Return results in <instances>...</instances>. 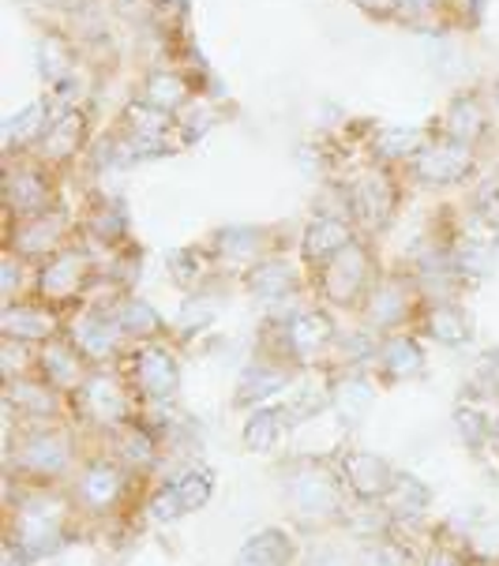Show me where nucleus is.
I'll use <instances>...</instances> for the list:
<instances>
[{
    "instance_id": "4",
    "label": "nucleus",
    "mask_w": 499,
    "mask_h": 566,
    "mask_svg": "<svg viewBox=\"0 0 499 566\" xmlns=\"http://www.w3.org/2000/svg\"><path fill=\"white\" fill-rule=\"evenodd\" d=\"M492 105L481 91H462L447 102L444 117L436 120L439 136L455 139V143H469V147H481L485 136L492 132Z\"/></svg>"
},
{
    "instance_id": "2",
    "label": "nucleus",
    "mask_w": 499,
    "mask_h": 566,
    "mask_svg": "<svg viewBox=\"0 0 499 566\" xmlns=\"http://www.w3.org/2000/svg\"><path fill=\"white\" fill-rule=\"evenodd\" d=\"M395 203H398L395 172L383 169V166L364 172V177H357L350 188H345V207H350V214L368 229H380L383 222H391Z\"/></svg>"
},
{
    "instance_id": "1",
    "label": "nucleus",
    "mask_w": 499,
    "mask_h": 566,
    "mask_svg": "<svg viewBox=\"0 0 499 566\" xmlns=\"http://www.w3.org/2000/svg\"><path fill=\"white\" fill-rule=\"evenodd\" d=\"M477 147L469 143H455V139H428V147L409 161L406 172L425 188H447V185H458V180L474 177L477 169Z\"/></svg>"
},
{
    "instance_id": "5",
    "label": "nucleus",
    "mask_w": 499,
    "mask_h": 566,
    "mask_svg": "<svg viewBox=\"0 0 499 566\" xmlns=\"http://www.w3.org/2000/svg\"><path fill=\"white\" fill-rule=\"evenodd\" d=\"M8 210H12V218L19 222H27V218H38L45 214V210H53V180L45 177L42 161H12L8 166Z\"/></svg>"
},
{
    "instance_id": "8",
    "label": "nucleus",
    "mask_w": 499,
    "mask_h": 566,
    "mask_svg": "<svg viewBox=\"0 0 499 566\" xmlns=\"http://www.w3.org/2000/svg\"><path fill=\"white\" fill-rule=\"evenodd\" d=\"M320 271H323V285H328V296H334V301H353L364 290V277L372 271V255L368 248L353 241L345 252L328 259Z\"/></svg>"
},
{
    "instance_id": "11",
    "label": "nucleus",
    "mask_w": 499,
    "mask_h": 566,
    "mask_svg": "<svg viewBox=\"0 0 499 566\" xmlns=\"http://www.w3.org/2000/svg\"><path fill=\"white\" fill-rule=\"evenodd\" d=\"M64 210L53 207L45 210V214L38 218H27L23 226H19V233L12 237V248L23 259H38V255H56L61 252V241H64Z\"/></svg>"
},
{
    "instance_id": "10",
    "label": "nucleus",
    "mask_w": 499,
    "mask_h": 566,
    "mask_svg": "<svg viewBox=\"0 0 499 566\" xmlns=\"http://www.w3.org/2000/svg\"><path fill=\"white\" fill-rule=\"evenodd\" d=\"M139 102L155 105L162 113H173V117H180V113L188 109V102L196 98V91H191V80L185 72L177 69H155L143 75L139 91H136Z\"/></svg>"
},
{
    "instance_id": "23",
    "label": "nucleus",
    "mask_w": 499,
    "mask_h": 566,
    "mask_svg": "<svg viewBox=\"0 0 499 566\" xmlns=\"http://www.w3.org/2000/svg\"><path fill=\"white\" fill-rule=\"evenodd\" d=\"M83 395H86V406L98 412L102 420H113L121 412V395L110 387V382H86Z\"/></svg>"
},
{
    "instance_id": "26",
    "label": "nucleus",
    "mask_w": 499,
    "mask_h": 566,
    "mask_svg": "<svg viewBox=\"0 0 499 566\" xmlns=\"http://www.w3.org/2000/svg\"><path fill=\"white\" fill-rule=\"evenodd\" d=\"M350 4L376 23H398V0H350Z\"/></svg>"
},
{
    "instance_id": "21",
    "label": "nucleus",
    "mask_w": 499,
    "mask_h": 566,
    "mask_svg": "<svg viewBox=\"0 0 499 566\" xmlns=\"http://www.w3.org/2000/svg\"><path fill=\"white\" fill-rule=\"evenodd\" d=\"M428 326H432V334H436V338H444V342H462L466 338V315L458 312V308L432 312Z\"/></svg>"
},
{
    "instance_id": "18",
    "label": "nucleus",
    "mask_w": 499,
    "mask_h": 566,
    "mask_svg": "<svg viewBox=\"0 0 499 566\" xmlns=\"http://www.w3.org/2000/svg\"><path fill=\"white\" fill-rule=\"evenodd\" d=\"M4 331L12 334V338H42V334H50V315L31 308V304H12V308L4 312Z\"/></svg>"
},
{
    "instance_id": "24",
    "label": "nucleus",
    "mask_w": 499,
    "mask_h": 566,
    "mask_svg": "<svg viewBox=\"0 0 499 566\" xmlns=\"http://www.w3.org/2000/svg\"><path fill=\"white\" fill-rule=\"evenodd\" d=\"M328 323L320 319V315H312V319H297L293 323V342H297V349H312V345H320V342H328Z\"/></svg>"
},
{
    "instance_id": "19",
    "label": "nucleus",
    "mask_w": 499,
    "mask_h": 566,
    "mask_svg": "<svg viewBox=\"0 0 499 566\" xmlns=\"http://www.w3.org/2000/svg\"><path fill=\"white\" fill-rule=\"evenodd\" d=\"M290 559V544L282 541V533H263L241 552V566H282Z\"/></svg>"
},
{
    "instance_id": "15",
    "label": "nucleus",
    "mask_w": 499,
    "mask_h": 566,
    "mask_svg": "<svg viewBox=\"0 0 499 566\" xmlns=\"http://www.w3.org/2000/svg\"><path fill=\"white\" fill-rule=\"evenodd\" d=\"M293 285H297V271L285 259H259L252 274H248V290L263 296V301H278V296L293 293Z\"/></svg>"
},
{
    "instance_id": "17",
    "label": "nucleus",
    "mask_w": 499,
    "mask_h": 566,
    "mask_svg": "<svg viewBox=\"0 0 499 566\" xmlns=\"http://www.w3.org/2000/svg\"><path fill=\"white\" fill-rule=\"evenodd\" d=\"M455 8L450 0H398V23L402 27H432V23H450Z\"/></svg>"
},
{
    "instance_id": "27",
    "label": "nucleus",
    "mask_w": 499,
    "mask_h": 566,
    "mask_svg": "<svg viewBox=\"0 0 499 566\" xmlns=\"http://www.w3.org/2000/svg\"><path fill=\"white\" fill-rule=\"evenodd\" d=\"M150 8H158V12H180V8L188 4V0H147Z\"/></svg>"
},
{
    "instance_id": "13",
    "label": "nucleus",
    "mask_w": 499,
    "mask_h": 566,
    "mask_svg": "<svg viewBox=\"0 0 499 566\" xmlns=\"http://www.w3.org/2000/svg\"><path fill=\"white\" fill-rule=\"evenodd\" d=\"M56 117V109H53V102L50 98H38L31 102L27 109H19L15 117H8L4 124V136H8V150H31L42 143V136L50 132V124Z\"/></svg>"
},
{
    "instance_id": "14",
    "label": "nucleus",
    "mask_w": 499,
    "mask_h": 566,
    "mask_svg": "<svg viewBox=\"0 0 499 566\" xmlns=\"http://www.w3.org/2000/svg\"><path fill=\"white\" fill-rule=\"evenodd\" d=\"M368 147H372V158H376L383 169H395V166H409V161L428 147V136L420 128H380Z\"/></svg>"
},
{
    "instance_id": "16",
    "label": "nucleus",
    "mask_w": 499,
    "mask_h": 566,
    "mask_svg": "<svg viewBox=\"0 0 499 566\" xmlns=\"http://www.w3.org/2000/svg\"><path fill=\"white\" fill-rule=\"evenodd\" d=\"M210 495V481L207 476H185V481H177L173 488H166V492L158 495V517H173L180 511H199V506L207 503Z\"/></svg>"
},
{
    "instance_id": "22",
    "label": "nucleus",
    "mask_w": 499,
    "mask_h": 566,
    "mask_svg": "<svg viewBox=\"0 0 499 566\" xmlns=\"http://www.w3.org/2000/svg\"><path fill=\"white\" fill-rule=\"evenodd\" d=\"M117 473H110V469H94V473H86V481H83V495L91 499L94 506H105L113 495H117Z\"/></svg>"
},
{
    "instance_id": "25",
    "label": "nucleus",
    "mask_w": 499,
    "mask_h": 566,
    "mask_svg": "<svg viewBox=\"0 0 499 566\" xmlns=\"http://www.w3.org/2000/svg\"><path fill=\"white\" fill-rule=\"evenodd\" d=\"M117 319H124V326H132V331H155V326H158V315L150 312L143 301H128L121 308Z\"/></svg>"
},
{
    "instance_id": "7",
    "label": "nucleus",
    "mask_w": 499,
    "mask_h": 566,
    "mask_svg": "<svg viewBox=\"0 0 499 566\" xmlns=\"http://www.w3.org/2000/svg\"><path fill=\"white\" fill-rule=\"evenodd\" d=\"M86 282H91V259L83 252L61 248L38 271V296H45V301H72Z\"/></svg>"
},
{
    "instance_id": "3",
    "label": "nucleus",
    "mask_w": 499,
    "mask_h": 566,
    "mask_svg": "<svg viewBox=\"0 0 499 566\" xmlns=\"http://www.w3.org/2000/svg\"><path fill=\"white\" fill-rule=\"evenodd\" d=\"M86 136H91V113L83 105H61L50 132L38 143V161L42 166H69L86 150Z\"/></svg>"
},
{
    "instance_id": "9",
    "label": "nucleus",
    "mask_w": 499,
    "mask_h": 566,
    "mask_svg": "<svg viewBox=\"0 0 499 566\" xmlns=\"http://www.w3.org/2000/svg\"><path fill=\"white\" fill-rule=\"evenodd\" d=\"M357 237H353V226H350V218H342V214H315L309 229H304V237H301V252L309 263H328V259H334L339 252H345Z\"/></svg>"
},
{
    "instance_id": "28",
    "label": "nucleus",
    "mask_w": 499,
    "mask_h": 566,
    "mask_svg": "<svg viewBox=\"0 0 499 566\" xmlns=\"http://www.w3.org/2000/svg\"><path fill=\"white\" fill-rule=\"evenodd\" d=\"M432 566H458V563L450 559V555H436V559H432Z\"/></svg>"
},
{
    "instance_id": "12",
    "label": "nucleus",
    "mask_w": 499,
    "mask_h": 566,
    "mask_svg": "<svg viewBox=\"0 0 499 566\" xmlns=\"http://www.w3.org/2000/svg\"><path fill=\"white\" fill-rule=\"evenodd\" d=\"M75 45L69 34H42L38 38V72L42 80L53 86V91H69L72 86V72H75Z\"/></svg>"
},
{
    "instance_id": "6",
    "label": "nucleus",
    "mask_w": 499,
    "mask_h": 566,
    "mask_svg": "<svg viewBox=\"0 0 499 566\" xmlns=\"http://www.w3.org/2000/svg\"><path fill=\"white\" fill-rule=\"evenodd\" d=\"M177 128L180 124L173 113H162V109H155V105L139 102V98H132L121 113V136L136 147L139 158L150 155V147H166Z\"/></svg>"
},
{
    "instance_id": "20",
    "label": "nucleus",
    "mask_w": 499,
    "mask_h": 566,
    "mask_svg": "<svg viewBox=\"0 0 499 566\" xmlns=\"http://www.w3.org/2000/svg\"><path fill=\"white\" fill-rule=\"evenodd\" d=\"M139 376H143V382H147V390H155V395H169L173 382H177V368H173V360L166 357V353H143Z\"/></svg>"
}]
</instances>
